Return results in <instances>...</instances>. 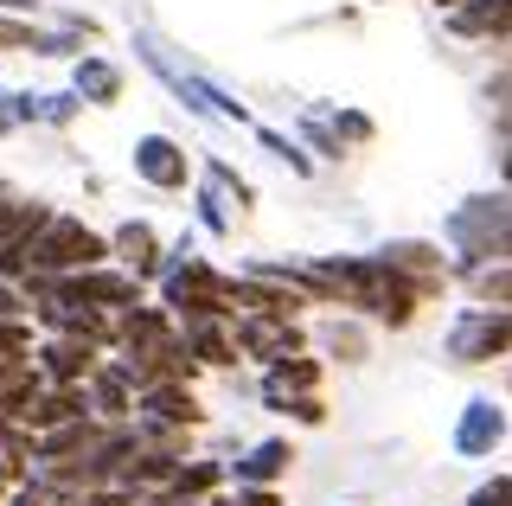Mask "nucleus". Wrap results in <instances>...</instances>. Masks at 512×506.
<instances>
[{
    "instance_id": "f257e3e1",
    "label": "nucleus",
    "mask_w": 512,
    "mask_h": 506,
    "mask_svg": "<svg viewBox=\"0 0 512 506\" xmlns=\"http://www.w3.org/2000/svg\"><path fill=\"white\" fill-rule=\"evenodd\" d=\"M103 257H109L103 237L58 212H45V225L26 237V276H77V270H96Z\"/></svg>"
},
{
    "instance_id": "f03ea898",
    "label": "nucleus",
    "mask_w": 512,
    "mask_h": 506,
    "mask_svg": "<svg viewBox=\"0 0 512 506\" xmlns=\"http://www.w3.org/2000/svg\"><path fill=\"white\" fill-rule=\"evenodd\" d=\"M512 353V308H468L448 334V359L455 366H487V359Z\"/></svg>"
},
{
    "instance_id": "7ed1b4c3",
    "label": "nucleus",
    "mask_w": 512,
    "mask_h": 506,
    "mask_svg": "<svg viewBox=\"0 0 512 506\" xmlns=\"http://www.w3.org/2000/svg\"><path fill=\"white\" fill-rule=\"evenodd\" d=\"M167 308H180L186 321H205V314H224V282L212 276V263L186 257L180 270L167 276Z\"/></svg>"
},
{
    "instance_id": "20e7f679",
    "label": "nucleus",
    "mask_w": 512,
    "mask_h": 506,
    "mask_svg": "<svg viewBox=\"0 0 512 506\" xmlns=\"http://www.w3.org/2000/svg\"><path fill=\"white\" fill-rule=\"evenodd\" d=\"M32 372L52 378V385H77V378H90V372H96V340H84V334H58V340H45V346H39V359H32Z\"/></svg>"
},
{
    "instance_id": "39448f33",
    "label": "nucleus",
    "mask_w": 512,
    "mask_h": 506,
    "mask_svg": "<svg viewBox=\"0 0 512 506\" xmlns=\"http://www.w3.org/2000/svg\"><path fill=\"white\" fill-rule=\"evenodd\" d=\"M135 173L148 186H160V193H173V186H186V154L173 148L167 135H141L135 141Z\"/></svg>"
},
{
    "instance_id": "423d86ee",
    "label": "nucleus",
    "mask_w": 512,
    "mask_h": 506,
    "mask_svg": "<svg viewBox=\"0 0 512 506\" xmlns=\"http://www.w3.org/2000/svg\"><path fill=\"white\" fill-rule=\"evenodd\" d=\"M500 442H506V410H500V404H487V398H474L468 410H461L455 449H461V455H493Z\"/></svg>"
},
{
    "instance_id": "0eeeda50",
    "label": "nucleus",
    "mask_w": 512,
    "mask_h": 506,
    "mask_svg": "<svg viewBox=\"0 0 512 506\" xmlns=\"http://www.w3.org/2000/svg\"><path fill=\"white\" fill-rule=\"evenodd\" d=\"M237 346H244V353H256V359H295L301 334L282 321V314H250V321L237 327Z\"/></svg>"
},
{
    "instance_id": "6e6552de",
    "label": "nucleus",
    "mask_w": 512,
    "mask_h": 506,
    "mask_svg": "<svg viewBox=\"0 0 512 506\" xmlns=\"http://www.w3.org/2000/svg\"><path fill=\"white\" fill-rule=\"evenodd\" d=\"M455 33L461 39H506L512 33V0H461Z\"/></svg>"
},
{
    "instance_id": "1a4fd4ad",
    "label": "nucleus",
    "mask_w": 512,
    "mask_h": 506,
    "mask_svg": "<svg viewBox=\"0 0 512 506\" xmlns=\"http://www.w3.org/2000/svg\"><path fill=\"white\" fill-rule=\"evenodd\" d=\"M186 346L205 359V366H231L237 359V334L224 327V314H205V321H186Z\"/></svg>"
},
{
    "instance_id": "9d476101",
    "label": "nucleus",
    "mask_w": 512,
    "mask_h": 506,
    "mask_svg": "<svg viewBox=\"0 0 512 506\" xmlns=\"http://www.w3.org/2000/svg\"><path fill=\"white\" fill-rule=\"evenodd\" d=\"M314 378H320L314 359H276V372L263 378V398L282 410L288 398H308V391H314Z\"/></svg>"
},
{
    "instance_id": "9b49d317",
    "label": "nucleus",
    "mask_w": 512,
    "mask_h": 506,
    "mask_svg": "<svg viewBox=\"0 0 512 506\" xmlns=\"http://www.w3.org/2000/svg\"><path fill=\"white\" fill-rule=\"evenodd\" d=\"M288 462H295L288 442H256L244 462H237V481H244V487H269V481H282V474H288Z\"/></svg>"
},
{
    "instance_id": "f8f14e48",
    "label": "nucleus",
    "mask_w": 512,
    "mask_h": 506,
    "mask_svg": "<svg viewBox=\"0 0 512 506\" xmlns=\"http://www.w3.org/2000/svg\"><path fill=\"white\" fill-rule=\"evenodd\" d=\"M141 410H148L154 423H199V398H192L186 385H148L141 391Z\"/></svg>"
},
{
    "instance_id": "ddd939ff",
    "label": "nucleus",
    "mask_w": 512,
    "mask_h": 506,
    "mask_svg": "<svg viewBox=\"0 0 512 506\" xmlns=\"http://www.w3.org/2000/svg\"><path fill=\"white\" fill-rule=\"evenodd\" d=\"M77 97L84 103H116L122 97V71L103 65V58H84V65H77Z\"/></svg>"
},
{
    "instance_id": "4468645a",
    "label": "nucleus",
    "mask_w": 512,
    "mask_h": 506,
    "mask_svg": "<svg viewBox=\"0 0 512 506\" xmlns=\"http://www.w3.org/2000/svg\"><path fill=\"white\" fill-rule=\"evenodd\" d=\"M116 250L128 257V270H135V276H148V270H154V257H160V244H154V231H148V225H122V231H116Z\"/></svg>"
},
{
    "instance_id": "2eb2a0df",
    "label": "nucleus",
    "mask_w": 512,
    "mask_h": 506,
    "mask_svg": "<svg viewBox=\"0 0 512 506\" xmlns=\"http://www.w3.org/2000/svg\"><path fill=\"white\" fill-rule=\"evenodd\" d=\"M90 385H96V410H103V417H122V410H128V372L122 366L90 372Z\"/></svg>"
},
{
    "instance_id": "dca6fc26",
    "label": "nucleus",
    "mask_w": 512,
    "mask_h": 506,
    "mask_svg": "<svg viewBox=\"0 0 512 506\" xmlns=\"http://www.w3.org/2000/svg\"><path fill=\"white\" fill-rule=\"evenodd\" d=\"M0 45H7V52H64L71 39H45V33H32V26H20V20L0 13Z\"/></svg>"
},
{
    "instance_id": "f3484780",
    "label": "nucleus",
    "mask_w": 512,
    "mask_h": 506,
    "mask_svg": "<svg viewBox=\"0 0 512 506\" xmlns=\"http://www.w3.org/2000/svg\"><path fill=\"white\" fill-rule=\"evenodd\" d=\"M32 225H45V205H13V199H0V244H7V237H26Z\"/></svg>"
},
{
    "instance_id": "a211bd4d",
    "label": "nucleus",
    "mask_w": 512,
    "mask_h": 506,
    "mask_svg": "<svg viewBox=\"0 0 512 506\" xmlns=\"http://www.w3.org/2000/svg\"><path fill=\"white\" fill-rule=\"evenodd\" d=\"M474 289H480V302H493V308H512V263H506V270H487V276L474 282Z\"/></svg>"
},
{
    "instance_id": "6ab92c4d",
    "label": "nucleus",
    "mask_w": 512,
    "mask_h": 506,
    "mask_svg": "<svg viewBox=\"0 0 512 506\" xmlns=\"http://www.w3.org/2000/svg\"><path fill=\"white\" fill-rule=\"evenodd\" d=\"M26 346H32L26 321H0V359H26Z\"/></svg>"
},
{
    "instance_id": "aec40b11",
    "label": "nucleus",
    "mask_w": 512,
    "mask_h": 506,
    "mask_svg": "<svg viewBox=\"0 0 512 506\" xmlns=\"http://www.w3.org/2000/svg\"><path fill=\"white\" fill-rule=\"evenodd\" d=\"M327 346H333V353H346V359H365V340L352 334V327H340V321L327 327Z\"/></svg>"
},
{
    "instance_id": "412c9836",
    "label": "nucleus",
    "mask_w": 512,
    "mask_h": 506,
    "mask_svg": "<svg viewBox=\"0 0 512 506\" xmlns=\"http://www.w3.org/2000/svg\"><path fill=\"white\" fill-rule=\"evenodd\" d=\"M468 506H512V481L500 474V481H487V487H474V500Z\"/></svg>"
},
{
    "instance_id": "4be33fe9",
    "label": "nucleus",
    "mask_w": 512,
    "mask_h": 506,
    "mask_svg": "<svg viewBox=\"0 0 512 506\" xmlns=\"http://www.w3.org/2000/svg\"><path fill=\"white\" fill-rule=\"evenodd\" d=\"M13 506H64V500H58V487L39 481V487H20V494H13Z\"/></svg>"
},
{
    "instance_id": "5701e85b",
    "label": "nucleus",
    "mask_w": 512,
    "mask_h": 506,
    "mask_svg": "<svg viewBox=\"0 0 512 506\" xmlns=\"http://www.w3.org/2000/svg\"><path fill=\"white\" fill-rule=\"evenodd\" d=\"M212 506H276V494H269V487H244L237 500H212Z\"/></svg>"
},
{
    "instance_id": "b1692460",
    "label": "nucleus",
    "mask_w": 512,
    "mask_h": 506,
    "mask_svg": "<svg viewBox=\"0 0 512 506\" xmlns=\"http://www.w3.org/2000/svg\"><path fill=\"white\" fill-rule=\"evenodd\" d=\"M7 129H20V103L0 97V135H7Z\"/></svg>"
},
{
    "instance_id": "393cba45",
    "label": "nucleus",
    "mask_w": 512,
    "mask_h": 506,
    "mask_svg": "<svg viewBox=\"0 0 512 506\" xmlns=\"http://www.w3.org/2000/svg\"><path fill=\"white\" fill-rule=\"evenodd\" d=\"M0 7H7V13H26V7H39V0H0Z\"/></svg>"
},
{
    "instance_id": "a878e982",
    "label": "nucleus",
    "mask_w": 512,
    "mask_h": 506,
    "mask_svg": "<svg viewBox=\"0 0 512 506\" xmlns=\"http://www.w3.org/2000/svg\"><path fill=\"white\" fill-rule=\"evenodd\" d=\"M148 506H199V500H173V494H167V500H148Z\"/></svg>"
},
{
    "instance_id": "bb28decb",
    "label": "nucleus",
    "mask_w": 512,
    "mask_h": 506,
    "mask_svg": "<svg viewBox=\"0 0 512 506\" xmlns=\"http://www.w3.org/2000/svg\"><path fill=\"white\" fill-rule=\"evenodd\" d=\"M436 7H455V0H436Z\"/></svg>"
}]
</instances>
